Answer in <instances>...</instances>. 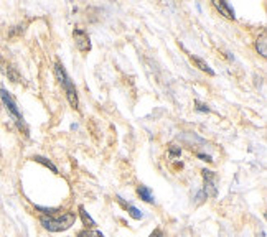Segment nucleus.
Wrapping results in <instances>:
<instances>
[{"label": "nucleus", "instance_id": "obj_1", "mask_svg": "<svg viewBox=\"0 0 267 237\" xmlns=\"http://www.w3.org/2000/svg\"><path fill=\"white\" fill-rule=\"evenodd\" d=\"M40 223L50 233H63V231H68L71 226H74V223H76V213L68 211L61 214V218L43 216L40 219Z\"/></svg>", "mask_w": 267, "mask_h": 237}, {"label": "nucleus", "instance_id": "obj_2", "mask_svg": "<svg viewBox=\"0 0 267 237\" xmlns=\"http://www.w3.org/2000/svg\"><path fill=\"white\" fill-rule=\"evenodd\" d=\"M55 74H56L58 83H60V84H61V88L65 89L66 98H68V102H69V104H71V107H74V109H78V107H79V99H78L76 88H74L73 81L69 79V76L66 74L65 68H63V64H61V63H56V64H55Z\"/></svg>", "mask_w": 267, "mask_h": 237}, {"label": "nucleus", "instance_id": "obj_3", "mask_svg": "<svg viewBox=\"0 0 267 237\" xmlns=\"http://www.w3.org/2000/svg\"><path fill=\"white\" fill-rule=\"evenodd\" d=\"M0 96H2V101H3V104L7 106L8 112H10V114H12L15 118H17L18 125L25 128V125H23V117H22V114H20L17 102H15L12 96L8 94V91H7V89H0Z\"/></svg>", "mask_w": 267, "mask_h": 237}, {"label": "nucleus", "instance_id": "obj_4", "mask_svg": "<svg viewBox=\"0 0 267 237\" xmlns=\"http://www.w3.org/2000/svg\"><path fill=\"white\" fill-rule=\"evenodd\" d=\"M73 38H74V45L81 53H88L91 51V40L89 35L81 28H76L73 31Z\"/></svg>", "mask_w": 267, "mask_h": 237}, {"label": "nucleus", "instance_id": "obj_5", "mask_svg": "<svg viewBox=\"0 0 267 237\" xmlns=\"http://www.w3.org/2000/svg\"><path fill=\"white\" fill-rule=\"evenodd\" d=\"M203 178H205V193L215 198L218 195V190L215 186V173L210 170H203Z\"/></svg>", "mask_w": 267, "mask_h": 237}, {"label": "nucleus", "instance_id": "obj_6", "mask_svg": "<svg viewBox=\"0 0 267 237\" xmlns=\"http://www.w3.org/2000/svg\"><path fill=\"white\" fill-rule=\"evenodd\" d=\"M213 5H215V8L221 15H224L226 18H229V20L236 18V15H234V10L231 8V5H229L228 2H223V0H215V2H213Z\"/></svg>", "mask_w": 267, "mask_h": 237}, {"label": "nucleus", "instance_id": "obj_7", "mask_svg": "<svg viewBox=\"0 0 267 237\" xmlns=\"http://www.w3.org/2000/svg\"><path fill=\"white\" fill-rule=\"evenodd\" d=\"M190 59H191V63H193L195 66L200 69V71L210 74V76H215V71H213V69L210 68V64H208L205 59H201V58L195 56V55H190Z\"/></svg>", "mask_w": 267, "mask_h": 237}, {"label": "nucleus", "instance_id": "obj_8", "mask_svg": "<svg viewBox=\"0 0 267 237\" xmlns=\"http://www.w3.org/2000/svg\"><path fill=\"white\" fill-rule=\"evenodd\" d=\"M256 50H258V53L263 58L267 56V35H266V31H263L259 38L256 40Z\"/></svg>", "mask_w": 267, "mask_h": 237}, {"label": "nucleus", "instance_id": "obj_9", "mask_svg": "<svg viewBox=\"0 0 267 237\" xmlns=\"http://www.w3.org/2000/svg\"><path fill=\"white\" fill-rule=\"evenodd\" d=\"M137 195L140 196V199H143L145 203H153L155 201V198H153V193L150 191V188L148 186H138L137 188Z\"/></svg>", "mask_w": 267, "mask_h": 237}, {"label": "nucleus", "instance_id": "obj_10", "mask_svg": "<svg viewBox=\"0 0 267 237\" xmlns=\"http://www.w3.org/2000/svg\"><path fill=\"white\" fill-rule=\"evenodd\" d=\"M79 216H81V219H83V224L86 226V228H94L96 226V223H94V219L89 216L88 214V211H86V208L84 206H79Z\"/></svg>", "mask_w": 267, "mask_h": 237}, {"label": "nucleus", "instance_id": "obj_11", "mask_svg": "<svg viewBox=\"0 0 267 237\" xmlns=\"http://www.w3.org/2000/svg\"><path fill=\"white\" fill-rule=\"evenodd\" d=\"M121 204L127 209V211H129V214H131L134 219H142L143 218L142 211H140V209H137L135 206H132V204H124V203H121Z\"/></svg>", "mask_w": 267, "mask_h": 237}, {"label": "nucleus", "instance_id": "obj_12", "mask_svg": "<svg viewBox=\"0 0 267 237\" xmlns=\"http://www.w3.org/2000/svg\"><path fill=\"white\" fill-rule=\"evenodd\" d=\"M78 237H104V234L94 229H84V231H79Z\"/></svg>", "mask_w": 267, "mask_h": 237}, {"label": "nucleus", "instance_id": "obj_13", "mask_svg": "<svg viewBox=\"0 0 267 237\" xmlns=\"http://www.w3.org/2000/svg\"><path fill=\"white\" fill-rule=\"evenodd\" d=\"M33 160H35V161H38V163H41V165H45V166H48V168H50V170L53 171V173H58V168H56V166H55V165H53V163H51V161H50V160H48V158L38 157V155H36V157H33Z\"/></svg>", "mask_w": 267, "mask_h": 237}, {"label": "nucleus", "instance_id": "obj_14", "mask_svg": "<svg viewBox=\"0 0 267 237\" xmlns=\"http://www.w3.org/2000/svg\"><path fill=\"white\" fill-rule=\"evenodd\" d=\"M195 106H196V111L198 112H206V114L208 112H211L210 107H208L206 104H203V102H200V101H195Z\"/></svg>", "mask_w": 267, "mask_h": 237}, {"label": "nucleus", "instance_id": "obj_15", "mask_svg": "<svg viewBox=\"0 0 267 237\" xmlns=\"http://www.w3.org/2000/svg\"><path fill=\"white\" fill-rule=\"evenodd\" d=\"M180 153H181V148L177 147V145H172V147H170V157H180Z\"/></svg>", "mask_w": 267, "mask_h": 237}, {"label": "nucleus", "instance_id": "obj_16", "mask_svg": "<svg viewBox=\"0 0 267 237\" xmlns=\"http://www.w3.org/2000/svg\"><path fill=\"white\" fill-rule=\"evenodd\" d=\"M36 209H38V211H43L45 214H48V216H51L53 213L58 211L56 208H41V206H36Z\"/></svg>", "mask_w": 267, "mask_h": 237}, {"label": "nucleus", "instance_id": "obj_17", "mask_svg": "<svg viewBox=\"0 0 267 237\" xmlns=\"http://www.w3.org/2000/svg\"><path fill=\"white\" fill-rule=\"evenodd\" d=\"M198 157L203 160V161H208V163H210V161H213L211 160V157H210V155H205V153H198Z\"/></svg>", "mask_w": 267, "mask_h": 237}, {"label": "nucleus", "instance_id": "obj_18", "mask_svg": "<svg viewBox=\"0 0 267 237\" xmlns=\"http://www.w3.org/2000/svg\"><path fill=\"white\" fill-rule=\"evenodd\" d=\"M150 237H162V231H160V229H155V231H153V233L150 234Z\"/></svg>", "mask_w": 267, "mask_h": 237}, {"label": "nucleus", "instance_id": "obj_19", "mask_svg": "<svg viewBox=\"0 0 267 237\" xmlns=\"http://www.w3.org/2000/svg\"><path fill=\"white\" fill-rule=\"evenodd\" d=\"M162 237H163V236H162Z\"/></svg>", "mask_w": 267, "mask_h": 237}]
</instances>
